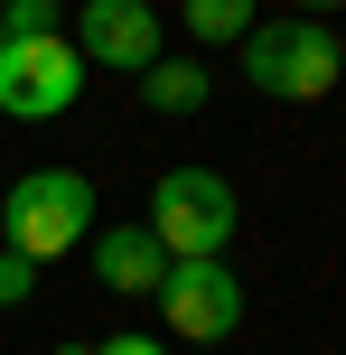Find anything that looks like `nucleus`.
Masks as SVG:
<instances>
[{
  "label": "nucleus",
  "instance_id": "obj_16",
  "mask_svg": "<svg viewBox=\"0 0 346 355\" xmlns=\"http://www.w3.org/2000/svg\"><path fill=\"white\" fill-rule=\"evenodd\" d=\"M0 47H10V37H0Z\"/></svg>",
  "mask_w": 346,
  "mask_h": 355
},
{
  "label": "nucleus",
  "instance_id": "obj_14",
  "mask_svg": "<svg viewBox=\"0 0 346 355\" xmlns=\"http://www.w3.org/2000/svg\"><path fill=\"white\" fill-rule=\"evenodd\" d=\"M337 85H346V37H337Z\"/></svg>",
  "mask_w": 346,
  "mask_h": 355
},
{
  "label": "nucleus",
  "instance_id": "obj_4",
  "mask_svg": "<svg viewBox=\"0 0 346 355\" xmlns=\"http://www.w3.org/2000/svg\"><path fill=\"white\" fill-rule=\"evenodd\" d=\"M85 94V56L66 37H10L0 47V112L10 122H56Z\"/></svg>",
  "mask_w": 346,
  "mask_h": 355
},
{
  "label": "nucleus",
  "instance_id": "obj_12",
  "mask_svg": "<svg viewBox=\"0 0 346 355\" xmlns=\"http://www.w3.org/2000/svg\"><path fill=\"white\" fill-rule=\"evenodd\" d=\"M94 355H168L159 337H112V346H94Z\"/></svg>",
  "mask_w": 346,
  "mask_h": 355
},
{
  "label": "nucleus",
  "instance_id": "obj_13",
  "mask_svg": "<svg viewBox=\"0 0 346 355\" xmlns=\"http://www.w3.org/2000/svg\"><path fill=\"white\" fill-rule=\"evenodd\" d=\"M328 10H337V0H300V19H328Z\"/></svg>",
  "mask_w": 346,
  "mask_h": 355
},
{
  "label": "nucleus",
  "instance_id": "obj_11",
  "mask_svg": "<svg viewBox=\"0 0 346 355\" xmlns=\"http://www.w3.org/2000/svg\"><path fill=\"white\" fill-rule=\"evenodd\" d=\"M28 290H37V262H28V252H10V243H0V309H19Z\"/></svg>",
  "mask_w": 346,
  "mask_h": 355
},
{
  "label": "nucleus",
  "instance_id": "obj_8",
  "mask_svg": "<svg viewBox=\"0 0 346 355\" xmlns=\"http://www.w3.org/2000/svg\"><path fill=\"white\" fill-rule=\"evenodd\" d=\"M206 94H216V75H206L197 56H159V66L141 75V103L168 112V122H178V112H206Z\"/></svg>",
  "mask_w": 346,
  "mask_h": 355
},
{
  "label": "nucleus",
  "instance_id": "obj_15",
  "mask_svg": "<svg viewBox=\"0 0 346 355\" xmlns=\"http://www.w3.org/2000/svg\"><path fill=\"white\" fill-rule=\"evenodd\" d=\"M56 355H94V346H56Z\"/></svg>",
  "mask_w": 346,
  "mask_h": 355
},
{
  "label": "nucleus",
  "instance_id": "obj_6",
  "mask_svg": "<svg viewBox=\"0 0 346 355\" xmlns=\"http://www.w3.org/2000/svg\"><path fill=\"white\" fill-rule=\"evenodd\" d=\"M85 66H112V75H150L159 66V10L150 0H85L75 10V37H66Z\"/></svg>",
  "mask_w": 346,
  "mask_h": 355
},
{
  "label": "nucleus",
  "instance_id": "obj_7",
  "mask_svg": "<svg viewBox=\"0 0 346 355\" xmlns=\"http://www.w3.org/2000/svg\"><path fill=\"white\" fill-rule=\"evenodd\" d=\"M94 243V281L112 290V300H159V281H168V243L131 215V225H94L85 234Z\"/></svg>",
  "mask_w": 346,
  "mask_h": 355
},
{
  "label": "nucleus",
  "instance_id": "obj_1",
  "mask_svg": "<svg viewBox=\"0 0 346 355\" xmlns=\"http://www.w3.org/2000/svg\"><path fill=\"white\" fill-rule=\"evenodd\" d=\"M85 234H94V178L85 168H28L0 196V243L28 252L37 271H47L56 252H75Z\"/></svg>",
  "mask_w": 346,
  "mask_h": 355
},
{
  "label": "nucleus",
  "instance_id": "obj_5",
  "mask_svg": "<svg viewBox=\"0 0 346 355\" xmlns=\"http://www.w3.org/2000/svg\"><path fill=\"white\" fill-rule=\"evenodd\" d=\"M159 318H168V337H187V346L234 337V327H243V281L225 271V252H216V262H168Z\"/></svg>",
  "mask_w": 346,
  "mask_h": 355
},
{
  "label": "nucleus",
  "instance_id": "obj_10",
  "mask_svg": "<svg viewBox=\"0 0 346 355\" xmlns=\"http://www.w3.org/2000/svg\"><path fill=\"white\" fill-rule=\"evenodd\" d=\"M0 37H66L56 0H0Z\"/></svg>",
  "mask_w": 346,
  "mask_h": 355
},
{
  "label": "nucleus",
  "instance_id": "obj_2",
  "mask_svg": "<svg viewBox=\"0 0 346 355\" xmlns=\"http://www.w3.org/2000/svg\"><path fill=\"white\" fill-rule=\"evenodd\" d=\"M243 85L272 94V103H328L337 94V28L318 19H272V28H243Z\"/></svg>",
  "mask_w": 346,
  "mask_h": 355
},
{
  "label": "nucleus",
  "instance_id": "obj_9",
  "mask_svg": "<svg viewBox=\"0 0 346 355\" xmlns=\"http://www.w3.org/2000/svg\"><path fill=\"white\" fill-rule=\"evenodd\" d=\"M178 19L197 47H234L243 28H262V0H178Z\"/></svg>",
  "mask_w": 346,
  "mask_h": 355
},
{
  "label": "nucleus",
  "instance_id": "obj_3",
  "mask_svg": "<svg viewBox=\"0 0 346 355\" xmlns=\"http://www.w3.org/2000/svg\"><path fill=\"white\" fill-rule=\"evenodd\" d=\"M141 225L168 243V262H216V252L234 243L243 206H234V187H225L216 168H168L159 187H150V215H141Z\"/></svg>",
  "mask_w": 346,
  "mask_h": 355
}]
</instances>
